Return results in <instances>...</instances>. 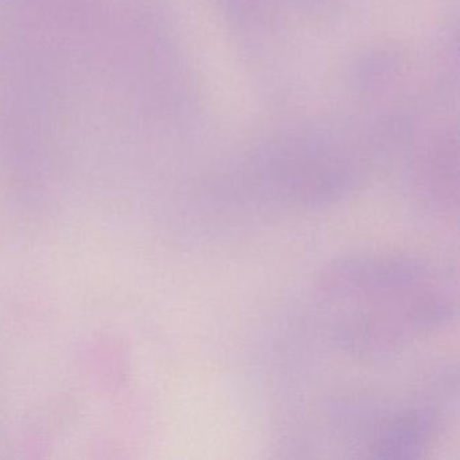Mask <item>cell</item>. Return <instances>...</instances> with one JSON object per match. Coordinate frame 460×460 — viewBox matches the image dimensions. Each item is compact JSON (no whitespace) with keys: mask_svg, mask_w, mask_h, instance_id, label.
<instances>
[{"mask_svg":"<svg viewBox=\"0 0 460 460\" xmlns=\"http://www.w3.org/2000/svg\"><path fill=\"white\" fill-rule=\"evenodd\" d=\"M456 308V284L438 265L355 258L317 281L309 327L333 357L359 367L387 368L447 330Z\"/></svg>","mask_w":460,"mask_h":460,"instance_id":"cell-1","label":"cell"}]
</instances>
